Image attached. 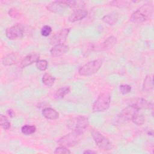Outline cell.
<instances>
[{"mask_svg":"<svg viewBox=\"0 0 154 154\" xmlns=\"http://www.w3.org/2000/svg\"><path fill=\"white\" fill-rule=\"evenodd\" d=\"M88 125V119L82 116L73 117L67 122V126L70 130L81 135L87 130Z\"/></svg>","mask_w":154,"mask_h":154,"instance_id":"obj_1","label":"cell"},{"mask_svg":"<svg viewBox=\"0 0 154 154\" xmlns=\"http://www.w3.org/2000/svg\"><path fill=\"white\" fill-rule=\"evenodd\" d=\"M153 8L151 5L144 4L132 14L130 20L135 23H143L150 17Z\"/></svg>","mask_w":154,"mask_h":154,"instance_id":"obj_2","label":"cell"},{"mask_svg":"<svg viewBox=\"0 0 154 154\" xmlns=\"http://www.w3.org/2000/svg\"><path fill=\"white\" fill-rule=\"evenodd\" d=\"M102 65V61L100 59L94 60L86 63L80 67L78 73L82 76H90L97 72Z\"/></svg>","mask_w":154,"mask_h":154,"instance_id":"obj_3","label":"cell"},{"mask_svg":"<svg viewBox=\"0 0 154 154\" xmlns=\"http://www.w3.org/2000/svg\"><path fill=\"white\" fill-rule=\"evenodd\" d=\"M111 102L110 95L104 93L99 95L93 103L92 109L94 112H102L106 111L109 106Z\"/></svg>","mask_w":154,"mask_h":154,"instance_id":"obj_4","label":"cell"},{"mask_svg":"<svg viewBox=\"0 0 154 154\" xmlns=\"http://www.w3.org/2000/svg\"><path fill=\"white\" fill-rule=\"evenodd\" d=\"M91 132L93 138L99 148L105 151L109 150L112 149V147L111 142L101 133L94 129H93Z\"/></svg>","mask_w":154,"mask_h":154,"instance_id":"obj_5","label":"cell"},{"mask_svg":"<svg viewBox=\"0 0 154 154\" xmlns=\"http://www.w3.org/2000/svg\"><path fill=\"white\" fill-rule=\"evenodd\" d=\"M81 137V134L72 132L60 138L58 140L57 143L60 146H64L65 147H72L79 143Z\"/></svg>","mask_w":154,"mask_h":154,"instance_id":"obj_6","label":"cell"},{"mask_svg":"<svg viewBox=\"0 0 154 154\" xmlns=\"http://www.w3.org/2000/svg\"><path fill=\"white\" fill-rule=\"evenodd\" d=\"M137 111H139V110L131 106H129L128 107L123 109L116 117V119L114 120L115 124L121 125L132 120L133 116H134V114Z\"/></svg>","mask_w":154,"mask_h":154,"instance_id":"obj_7","label":"cell"},{"mask_svg":"<svg viewBox=\"0 0 154 154\" xmlns=\"http://www.w3.org/2000/svg\"><path fill=\"white\" fill-rule=\"evenodd\" d=\"M126 102L129 106L134 107L138 110L144 109H153L152 103L149 102L148 100L143 98H141V97L131 98V99H127Z\"/></svg>","mask_w":154,"mask_h":154,"instance_id":"obj_8","label":"cell"},{"mask_svg":"<svg viewBox=\"0 0 154 154\" xmlns=\"http://www.w3.org/2000/svg\"><path fill=\"white\" fill-rule=\"evenodd\" d=\"M24 27L21 23H17L6 29L5 34L9 40H16L23 37Z\"/></svg>","mask_w":154,"mask_h":154,"instance_id":"obj_9","label":"cell"},{"mask_svg":"<svg viewBox=\"0 0 154 154\" xmlns=\"http://www.w3.org/2000/svg\"><path fill=\"white\" fill-rule=\"evenodd\" d=\"M69 32L70 28H64L58 31L50 38V43L54 46L64 44L67 39Z\"/></svg>","mask_w":154,"mask_h":154,"instance_id":"obj_10","label":"cell"},{"mask_svg":"<svg viewBox=\"0 0 154 154\" xmlns=\"http://www.w3.org/2000/svg\"><path fill=\"white\" fill-rule=\"evenodd\" d=\"M117 39L114 36L107 38L103 42L94 45L92 47V50L94 51H103L111 49L116 43Z\"/></svg>","mask_w":154,"mask_h":154,"instance_id":"obj_11","label":"cell"},{"mask_svg":"<svg viewBox=\"0 0 154 154\" xmlns=\"http://www.w3.org/2000/svg\"><path fill=\"white\" fill-rule=\"evenodd\" d=\"M46 8L48 10L54 13L57 14H63L68 7L64 3L63 0H61L51 2L48 4Z\"/></svg>","mask_w":154,"mask_h":154,"instance_id":"obj_12","label":"cell"},{"mask_svg":"<svg viewBox=\"0 0 154 154\" xmlns=\"http://www.w3.org/2000/svg\"><path fill=\"white\" fill-rule=\"evenodd\" d=\"M40 55L37 54H31L25 57L19 63V66L22 68L25 67L39 60Z\"/></svg>","mask_w":154,"mask_h":154,"instance_id":"obj_13","label":"cell"},{"mask_svg":"<svg viewBox=\"0 0 154 154\" xmlns=\"http://www.w3.org/2000/svg\"><path fill=\"white\" fill-rule=\"evenodd\" d=\"M87 11L84 9H77L70 15V16L69 17V20L70 22H75L81 20L85 18L87 16Z\"/></svg>","mask_w":154,"mask_h":154,"instance_id":"obj_14","label":"cell"},{"mask_svg":"<svg viewBox=\"0 0 154 154\" xmlns=\"http://www.w3.org/2000/svg\"><path fill=\"white\" fill-rule=\"evenodd\" d=\"M69 46L64 44L57 45L52 47L50 52L51 55L53 57H60L66 54L69 51Z\"/></svg>","mask_w":154,"mask_h":154,"instance_id":"obj_15","label":"cell"},{"mask_svg":"<svg viewBox=\"0 0 154 154\" xmlns=\"http://www.w3.org/2000/svg\"><path fill=\"white\" fill-rule=\"evenodd\" d=\"M19 55L17 53H10L7 55L2 60L4 66H11L16 64L19 60Z\"/></svg>","mask_w":154,"mask_h":154,"instance_id":"obj_16","label":"cell"},{"mask_svg":"<svg viewBox=\"0 0 154 154\" xmlns=\"http://www.w3.org/2000/svg\"><path fill=\"white\" fill-rule=\"evenodd\" d=\"M42 115L49 120H56L59 117L58 112L52 108H45L42 110Z\"/></svg>","mask_w":154,"mask_h":154,"instance_id":"obj_17","label":"cell"},{"mask_svg":"<svg viewBox=\"0 0 154 154\" xmlns=\"http://www.w3.org/2000/svg\"><path fill=\"white\" fill-rule=\"evenodd\" d=\"M119 14L115 12H112L111 13H109L106 15H105L102 20L106 23L109 25H113L117 23V22L119 20Z\"/></svg>","mask_w":154,"mask_h":154,"instance_id":"obj_18","label":"cell"},{"mask_svg":"<svg viewBox=\"0 0 154 154\" xmlns=\"http://www.w3.org/2000/svg\"><path fill=\"white\" fill-rule=\"evenodd\" d=\"M70 87L69 86H64L60 88H58L55 93L54 97L57 99H62L66 94H67L70 91Z\"/></svg>","mask_w":154,"mask_h":154,"instance_id":"obj_19","label":"cell"},{"mask_svg":"<svg viewBox=\"0 0 154 154\" xmlns=\"http://www.w3.org/2000/svg\"><path fill=\"white\" fill-rule=\"evenodd\" d=\"M153 81L152 78L150 75H147L144 80L143 85V91L149 92L152 90L153 89Z\"/></svg>","mask_w":154,"mask_h":154,"instance_id":"obj_20","label":"cell"},{"mask_svg":"<svg viewBox=\"0 0 154 154\" xmlns=\"http://www.w3.org/2000/svg\"><path fill=\"white\" fill-rule=\"evenodd\" d=\"M132 121L136 124L138 126H140L142 125L143 124H144V122H145V117H144V116L140 113L138 112V111H137L135 114H134V116H133L132 119Z\"/></svg>","mask_w":154,"mask_h":154,"instance_id":"obj_21","label":"cell"},{"mask_svg":"<svg viewBox=\"0 0 154 154\" xmlns=\"http://www.w3.org/2000/svg\"><path fill=\"white\" fill-rule=\"evenodd\" d=\"M55 81V77L51 75L49 73L44 74L42 78L43 83L48 87H51L54 84Z\"/></svg>","mask_w":154,"mask_h":154,"instance_id":"obj_22","label":"cell"},{"mask_svg":"<svg viewBox=\"0 0 154 154\" xmlns=\"http://www.w3.org/2000/svg\"><path fill=\"white\" fill-rule=\"evenodd\" d=\"M133 1H113L110 2L111 5L117 7L119 8H126L131 4Z\"/></svg>","mask_w":154,"mask_h":154,"instance_id":"obj_23","label":"cell"},{"mask_svg":"<svg viewBox=\"0 0 154 154\" xmlns=\"http://www.w3.org/2000/svg\"><path fill=\"white\" fill-rule=\"evenodd\" d=\"M35 131H36V128L34 125H26L22 126L21 128V131L22 134L26 135L34 134L35 132Z\"/></svg>","mask_w":154,"mask_h":154,"instance_id":"obj_24","label":"cell"},{"mask_svg":"<svg viewBox=\"0 0 154 154\" xmlns=\"http://www.w3.org/2000/svg\"><path fill=\"white\" fill-rule=\"evenodd\" d=\"M0 123L1 127L4 129H8L10 128L11 126V123L7 118L2 114H1L0 116Z\"/></svg>","mask_w":154,"mask_h":154,"instance_id":"obj_25","label":"cell"},{"mask_svg":"<svg viewBox=\"0 0 154 154\" xmlns=\"http://www.w3.org/2000/svg\"><path fill=\"white\" fill-rule=\"evenodd\" d=\"M48 62L45 60H39L37 63H36V67L38 69L40 70L44 71L45 70L47 67H48Z\"/></svg>","mask_w":154,"mask_h":154,"instance_id":"obj_26","label":"cell"},{"mask_svg":"<svg viewBox=\"0 0 154 154\" xmlns=\"http://www.w3.org/2000/svg\"><path fill=\"white\" fill-rule=\"evenodd\" d=\"M8 15L14 19H19L22 14L16 8H11L8 11Z\"/></svg>","mask_w":154,"mask_h":154,"instance_id":"obj_27","label":"cell"},{"mask_svg":"<svg viewBox=\"0 0 154 154\" xmlns=\"http://www.w3.org/2000/svg\"><path fill=\"white\" fill-rule=\"evenodd\" d=\"M52 32V28L49 25H45L41 29V34L44 37L48 36Z\"/></svg>","mask_w":154,"mask_h":154,"instance_id":"obj_28","label":"cell"},{"mask_svg":"<svg viewBox=\"0 0 154 154\" xmlns=\"http://www.w3.org/2000/svg\"><path fill=\"white\" fill-rule=\"evenodd\" d=\"M54 153L55 154H63V153H64V154H69V153H70V151L69 150H68L67 149V147H65L64 146H60V147H58L56 148L55 150L54 151Z\"/></svg>","mask_w":154,"mask_h":154,"instance_id":"obj_29","label":"cell"},{"mask_svg":"<svg viewBox=\"0 0 154 154\" xmlns=\"http://www.w3.org/2000/svg\"><path fill=\"white\" fill-rule=\"evenodd\" d=\"M119 89H120V92L123 94H126L131 91V87L130 85H129L128 84H122V85H120Z\"/></svg>","mask_w":154,"mask_h":154,"instance_id":"obj_30","label":"cell"},{"mask_svg":"<svg viewBox=\"0 0 154 154\" xmlns=\"http://www.w3.org/2000/svg\"><path fill=\"white\" fill-rule=\"evenodd\" d=\"M7 114L11 117H13L14 116V111L12 109H8L7 110Z\"/></svg>","mask_w":154,"mask_h":154,"instance_id":"obj_31","label":"cell"},{"mask_svg":"<svg viewBox=\"0 0 154 154\" xmlns=\"http://www.w3.org/2000/svg\"><path fill=\"white\" fill-rule=\"evenodd\" d=\"M84 153H87V154H91V153H97L96 152L93 151V150H87L83 152Z\"/></svg>","mask_w":154,"mask_h":154,"instance_id":"obj_32","label":"cell"}]
</instances>
